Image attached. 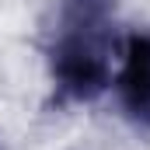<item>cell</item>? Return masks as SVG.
I'll return each mask as SVG.
<instances>
[{
	"mask_svg": "<svg viewBox=\"0 0 150 150\" xmlns=\"http://www.w3.org/2000/svg\"><path fill=\"white\" fill-rule=\"evenodd\" d=\"M119 0H59L49 38V77L59 105L94 101L112 84Z\"/></svg>",
	"mask_w": 150,
	"mask_h": 150,
	"instance_id": "obj_1",
	"label": "cell"
},
{
	"mask_svg": "<svg viewBox=\"0 0 150 150\" xmlns=\"http://www.w3.org/2000/svg\"><path fill=\"white\" fill-rule=\"evenodd\" d=\"M119 105L136 129L150 133V32L126 38L122 70H119Z\"/></svg>",
	"mask_w": 150,
	"mask_h": 150,
	"instance_id": "obj_2",
	"label": "cell"
}]
</instances>
